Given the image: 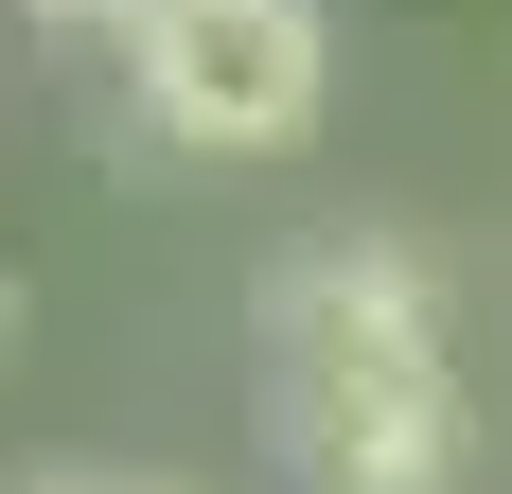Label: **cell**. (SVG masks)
Here are the masks:
<instances>
[{
    "instance_id": "cell-5",
    "label": "cell",
    "mask_w": 512,
    "mask_h": 494,
    "mask_svg": "<svg viewBox=\"0 0 512 494\" xmlns=\"http://www.w3.org/2000/svg\"><path fill=\"white\" fill-rule=\"evenodd\" d=\"M0 336H18V283H0Z\"/></svg>"
},
{
    "instance_id": "cell-2",
    "label": "cell",
    "mask_w": 512,
    "mask_h": 494,
    "mask_svg": "<svg viewBox=\"0 0 512 494\" xmlns=\"http://www.w3.org/2000/svg\"><path fill=\"white\" fill-rule=\"evenodd\" d=\"M124 89H142L159 142H195V159H283L336 106V18L318 0H159L124 36Z\"/></svg>"
},
{
    "instance_id": "cell-1",
    "label": "cell",
    "mask_w": 512,
    "mask_h": 494,
    "mask_svg": "<svg viewBox=\"0 0 512 494\" xmlns=\"http://www.w3.org/2000/svg\"><path fill=\"white\" fill-rule=\"evenodd\" d=\"M265 442L301 494H442L460 477V371H442V283L407 247H301L265 283Z\"/></svg>"
},
{
    "instance_id": "cell-3",
    "label": "cell",
    "mask_w": 512,
    "mask_h": 494,
    "mask_svg": "<svg viewBox=\"0 0 512 494\" xmlns=\"http://www.w3.org/2000/svg\"><path fill=\"white\" fill-rule=\"evenodd\" d=\"M36 18H53V36H142L159 0H36Z\"/></svg>"
},
{
    "instance_id": "cell-4",
    "label": "cell",
    "mask_w": 512,
    "mask_h": 494,
    "mask_svg": "<svg viewBox=\"0 0 512 494\" xmlns=\"http://www.w3.org/2000/svg\"><path fill=\"white\" fill-rule=\"evenodd\" d=\"M53 494H142V477H53Z\"/></svg>"
}]
</instances>
